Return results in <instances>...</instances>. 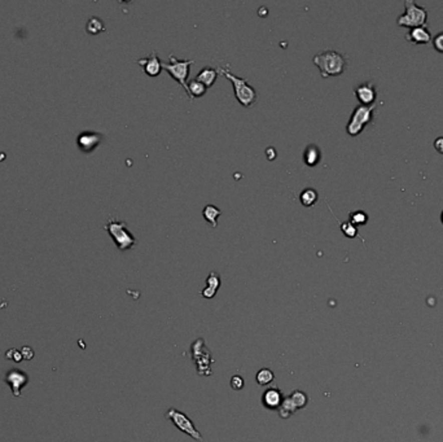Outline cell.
Listing matches in <instances>:
<instances>
[{"instance_id":"1","label":"cell","mask_w":443,"mask_h":442,"mask_svg":"<svg viewBox=\"0 0 443 442\" xmlns=\"http://www.w3.org/2000/svg\"><path fill=\"white\" fill-rule=\"evenodd\" d=\"M312 61L319 68L323 78L341 76L347 66L346 57L343 56L341 52L333 50L319 52L314 56Z\"/></svg>"},{"instance_id":"2","label":"cell","mask_w":443,"mask_h":442,"mask_svg":"<svg viewBox=\"0 0 443 442\" xmlns=\"http://www.w3.org/2000/svg\"><path fill=\"white\" fill-rule=\"evenodd\" d=\"M228 68L230 66L227 65L226 68H218L216 70H218L219 74L225 76L228 81L231 82L235 90V96H236L239 103L245 108L253 107L254 104L257 103V99H258L256 88L248 83L247 78H240V77H236L235 74H232Z\"/></svg>"},{"instance_id":"3","label":"cell","mask_w":443,"mask_h":442,"mask_svg":"<svg viewBox=\"0 0 443 442\" xmlns=\"http://www.w3.org/2000/svg\"><path fill=\"white\" fill-rule=\"evenodd\" d=\"M105 230L109 232L119 251H128L136 244V239L127 229V223L125 220L109 219L105 225Z\"/></svg>"},{"instance_id":"4","label":"cell","mask_w":443,"mask_h":442,"mask_svg":"<svg viewBox=\"0 0 443 442\" xmlns=\"http://www.w3.org/2000/svg\"><path fill=\"white\" fill-rule=\"evenodd\" d=\"M376 107H377L376 104H373V105H358L353 110L346 126V131L350 136H358L365 129V126L373 121V110H375Z\"/></svg>"},{"instance_id":"5","label":"cell","mask_w":443,"mask_h":442,"mask_svg":"<svg viewBox=\"0 0 443 442\" xmlns=\"http://www.w3.org/2000/svg\"><path fill=\"white\" fill-rule=\"evenodd\" d=\"M427 20V13L425 8L416 4L415 2L406 0L404 2V13L398 17V25L402 28H421L425 26Z\"/></svg>"},{"instance_id":"6","label":"cell","mask_w":443,"mask_h":442,"mask_svg":"<svg viewBox=\"0 0 443 442\" xmlns=\"http://www.w3.org/2000/svg\"><path fill=\"white\" fill-rule=\"evenodd\" d=\"M193 60H178L174 55H170L169 63H162V68L169 73V76H171L181 87L184 88L185 92L188 94L187 78L189 76L190 65H193Z\"/></svg>"},{"instance_id":"7","label":"cell","mask_w":443,"mask_h":442,"mask_svg":"<svg viewBox=\"0 0 443 442\" xmlns=\"http://www.w3.org/2000/svg\"><path fill=\"white\" fill-rule=\"evenodd\" d=\"M165 417L167 420H171L179 430H181L183 433H185V434L190 436L193 439H196L197 442H203L201 433L196 429L194 424L192 423V420L185 414L178 411L176 408H169L167 412L165 414Z\"/></svg>"},{"instance_id":"8","label":"cell","mask_w":443,"mask_h":442,"mask_svg":"<svg viewBox=\"0 0 443 442\" xmlns=\"http://www.w3.org/2000/svg\"><path fill=\"white\" fill-rule=\"evenodd\" d=\"M207 353H210V351L205 346V341L202 339H198L193 342L192 357H193V361L197 366V372L201 376H210L212 373L210 371V363H212L214 359L211 357L203 358V355H206Z\"/></svg>"},{"instance_id":"9","label":"cell","mask_w":443,"mask_h":442,"mask_svg":"<svg viewBox=\"0 0 443 442\" xmlns=\"http://www.w3.org/2000/svg\"><path fill=\"white\" fill-rule=\"evenodd\" d=\"M4 380L10 385L12 394L15 397H21V390L29 384L28 373H25L21 370H17V368H12V370L8 371L6 373Z\"/></svg>"},{"instance_id":"10","label":"cell","mask_w":443,"mask_h":442,"mask_svg":"<svg viewBox=\"0 0 443 442\" xmlns=\"http://www.w3.org/2000/svg\"><path fill=\"white\" fill-rule=\"evenodd\" d=\"M101 140H103V135L100 132L95 131H83L78 135L77 138V144H78L79 149L85 153H90L94 149H96L99 145H100Z\"/></svg>"},{"instance_id":"11","label":"cell","mask_w":443,"mask_h":442,"mask_svg":"<svg viewBox=\"0 0 443 442\" xmlns=\"http://www.w3.org/2000/svg\"><path fill=\"white\" fill-rule=\"evenodd\" d=\"M354 92H355V96L359 103H360V105H373L376 101V97H377L375 85L371 83V82L360 83L359 86H356Z\"/></svg>"},{"instance_id":"12","label":"cell","mask_w":443,"mask_h":442,"mask_svg":"<svg viewBox=\"0 0 443 442\" xmlns=\"http://www.w3.org/2000/svg\"><path fill=\"white\" fill-rule=\"evenodd\" d=\"M137 64L143 66L145 74L149 77L159 76L161 69H162V61L157 56V52H152L150 56L148 57H141V59L137 60Z\"/></svg>"},{"instance_id":"13","label":"cell","mask_w":443,"mask_h":442,"mask_svg":"<svg viewBox=\"0 0 443 442\" xmlns=\"http://www.w3.org/2000/svg\"><path fill=\"white\" fill-rule=\"evenodd\" d=\"M283 395L276 386L269 388L262 395V404L269 410H279L283 403Z\"/></svg>"},{"instance_id":"14","label":"cell","mask_w":443,"mask_h":442,"mask_svg":"<svg viewBox=\"0 0 443 442\" xmlns=\"http://www.w3.org/2000/svg\"><path fill=\"white\" fill-rule=\"evenodd\" d=\"M406 38L407 41L413 44H426L431 42L433 37H431L430 32L425 26H421V28L411 29Z\"/></svg>"},{"instance_id":"15","label":"cell","mask_w":443,"mask_h":442,"mask_svg":"<svg viewBox=\"0 0 443 442\" xmlns=\"http://www.w3.org/2000/svg\"><path fill=\"white\" fill-rule=\"evenodd\" d=\"M219 286H220V276H219L218 273L212 271L206 279V287L201 291V295L205 298H212L216 295Z\"/></svg>"},{"instance_id":"16","label":"cell","mask_w":443,"mask_h":442,"mask_svg":"<svg viewBox=\"0 0 443 442\" xmlns=\"http://www.w3.org/2000/svg\"><path fill=\"white\" fill-rule=\"evenodd\" d=\"M322 160V151L316 144H309L303 151V162L309 167L316 166Z\"/></svg>"},{"instance_id":"17","label":"cell","mask_w":443,"mask_h":442,"mask_svg":"<svg viewBox=\"0 0 443 442\" xmlns=\"http://www.w3.org/2000/svg\"><path fill=\"white\" fill-rule=\"evenodd\" d=\"M218 74L219 73L216 69H214V68H210V66H205V68H202V69L198 72V74H197L196 78L194 79L198 82H201V83H203L206 87L209 88V87H211L214 83H215L216 78H218Z\"/></svg>"},{"instance_id":"18","label":"cell","mask_w":443,"mask_h":442,"mask_svg":"<svg viewBox=\"0 0 443 442\" xmlns=\"http://www.w3.org/2000/svg\"><path fill=\"white\" fill-rule=\"evenodd\" d=\"M202 215H203V218H205L206 222L210 223V225H211V227L216 229V226H218V218H219V215H222V210L220 209H218L215 205L209 204L203 207Z\"/></svg>"},{"instance_id":"19","label":"cell","mask_w":443,"mask_h":442,"mask_svg":"<svg viewBox=\"0 0 443 442\" xmlns=\"http://www.w3.org/2000/svg\"><path fill=\"white\" fill-rule=\"evenodd\" d=\"M187 86H188V97H189L190 100L194 99V97H201L206 94L207 91V87H206L203 83L201 82L196 81V79H190L189 82H187Z\"/></svg>"},{"instance_id":"20","label":"cell","mask_w":443,"mask_h":442,"mask_svg":"<svg viewBox=\"0 0 443 442\" xmlns=\"http://www.w3.org/2000/svg\"><path fill=\"white\" fill-rule=\"evenodd\" d=\"M318 198H319L318 192H316L315 189H312V188L303 189V191L301 192V194H300L301 204H302L303 206H307V207L312 206V205L315 204L316 201H318Z\"/></svg>"},{"instance_id":"21","label":"cell","mask_w":443,"mask_h":442,"mask_svg":"<svg viewBox=\"0 0 443 442\" xmlns=\"http://www.w3.org/2000/svg\"><path fill=\"white\" fill-rule=\"evenodd\" d=\"M297 411H298V408H297L296 404L293 403V401L290 399V397H285V398L283 399V403H281L280 408H279V415H280L281 417L287 419V417L292 416V415H293L294 412H297Z\"/></svg>"},{"instance_id":"22","label":"cell","mask_w":443,"mask_h":442,"mask_svg":"<svg viewBox=\"0 0 443 442\" xmlns=\"http://www.w3.org/2000/svg\"><path fill=\"white\" fill-rule=\"evenodd\" d=\"M275 379V375L271 370L269 368H263V370L259 371L257 373V383L259 384L261 386H266L269 385L270 383H272Z\"/></svg>"},{"instance_id":"23","label":"cell","mask_w":443,"mask_h":442,"mask_svg":"<svg viewBox=\"0 0 443 442\" xmlns=\"http://www.w3.org/2000/svg\"><path fill=\"white\" fill-rule=\"evenodd\" d=\"M289 397H290V399L293 401V403L296 404L298 410L302 407H305V406L307 404V402H309V397H307L306 393L301 392V390H296V392L292 393Z\"/></svg>"},{"instance_id":"24","label":"cell","mask_w":443,"mask_h":442,"mask_svg":"<svg viewBox=\"0 0 443 442\" xmlns=\"http://www.w3.org/2000/svg\"><path fill=\"white\" fill-rule=\"evenodd\" d=\"M350 220L354 225V226H363L365 223L368 222V215L362 210H356L350 213Z\"/></svg>"},{"instance_id":"25","label":"cell","mask_w":443,"mask_h":442,"mask_svg":"<svg viewBox=\"0 0 443 442\" xmlns=\"http://www.w3.org/2000/svg\"><path fill=\"white\" fill-rule=\"evenodd\" d=\"M87 30L90 34H97V33H101L104 30V24L101 22L100 19H97V17H92V19H91L87 24Z\"/></svg>"},{"instance_id":"26","label":"cell","mask_w":443,"mask_h":442,"mask_svg":"<svg viewBox=\"0 0 443 442\" xmlns=\"http://www.w3.org/2000/svg\"><path fill=\"white\" fill-rule=\"evenodd\" d=\"M341 231L343 232V235L347 236V238L353 239L358 235V229L356 226H354L351 222H343L341 223Z\"/></svg>"},{"instance_id":"27","label":"cell","mask_w":443,"mask_h":442,"mask_svg":"<svg viewBox=\"0 0 443 442\" xmlns=\"http://www.w3.org/2000/svg\"><path fill=\"white\" fill-rule=\"evenodd\" d=\"M6 358L8 361H13L16 362V363H20L21 361H24L21 351L19 349H11V350L6 351Z\"/></svg>"},{"instance_id":"28","label":"cell","mask_w":443,"mask_h":442,"mask_svg":"<svg viewBox=\"0 0 443 442\" xmlns=\"http://www.w3.org/2000/svg\"><path fill=\"white\" fill-rule=\"evenodd\" d=\"M431 42H433V47L435 48V51L439 52V54H443V33H439V34L435 35L431 39Z\"/></svg>"},{"instance_id":"29","label":"cell","mask_w":443,"mask_h":442,"mask_svg":"<svg viewBox=\"0 0 443 442\" xmlns=\"http://www.w3.org/2000/svg\"><path fill=\"white\" fill-rule=\"evenodd\" d=\"M21 354H22V358H24V359H26V361H30V359H33V358H34V350H33L32 348H30V346H22L21 348Z\"/></svg>"},{"instance_id":"30","label":"cell","mask_w":443,"mask_h":442,"mask_svg":"<svg viewBox=\"0 0 443 442\" xmlns=\"http://www.w3.org/2000/svg\"><path fill=\"white\" fill-rule=\"evenodd\" d=\"M231 386L235 390H240L244 386V380L241 376H234L231 379Z\"/></svg>"},{"instance_id":"31","label":"cell","mask_w":443,"mask_h":442,"mask_svg":"<svg viewBox=\"0 0 443 442\" xmlns=\"http://www.w3.org/2000/svg\"><path fill=\"white\" fill-rule=\"evenodd\" d=\"M434 148L437 149L438 153L443 154V136L437 138L435 140H434Z\"/></svg>"},{"instance_id":"32","label":"cell","mask_w":443,"mask_h":442,"mask_svg":"<svg viewBox=\"0 0 443 442\" xmlns=\"http://www.w3.org/2000/svg\"><path fill=\"white\" fill-rule=\"evenodd\" d=\"M440 220H442V223H443V211H442V214H440Z\"/></svg>"}]
</instances>
